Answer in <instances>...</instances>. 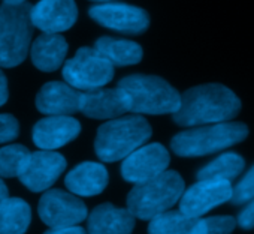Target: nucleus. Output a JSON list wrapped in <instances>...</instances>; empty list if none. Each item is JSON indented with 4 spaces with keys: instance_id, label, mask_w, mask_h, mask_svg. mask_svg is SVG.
<instances>
[{
    "instance_id": "nucleus-30",
    "label": "nucleus",
    "mask_w": 254,
    "mask_h": 234,
    "mask_svg": "<svg viewBox=\"0 0 254 234\" xmlns=\"http://www.w3.org/2000/svg\"><path fill=\"white\" fill-rule=\"evenodd\" d=\"M8 96H9V93H8V81H6L5 74L2 72V69H0V107L6 104Z\"/></svg>"
},
{
    "instance_id": "nucleus-33",
    "label": "nucleus",
    "mask_w": 254,
    "mask_h": 234,
    "mask_svg": "<svg viewBox=\"0 0 254 234\" xmlns=\"http://www.w3.org/2000/svg\"><path fill=\"white\" fill-rule=\"evenodd\" d=\"M91 2H96V3H111V2H117V0H91Z\"/></svg>"
},
{
    "instance_id": "nucleus-12",
    "label": "nucleus",
    "mask_w": 254,
    "mask_h": 234,
    "mask_svg": "<svg viewBox=\"0 0 254 234\" xmlns=\"http://www.w3.org/2000/svg\"><path fill=\"white\" fill-rule=\"evenodd\" d=\"M66 159L53 150H38L30 153V158L20 174L21 183L32 192H42L50 189L62 173L66 170Z\"/></svg>"
},
{
    "instance_id": "nucleus-28",
    "label": "nucleus",
    "mask_w": 254,
    "mask_h": 234,
    "mask_svg": "<svg viewBox=\"0 0 254 234\" xmlns=\"http://www.w3.org/2000/svg\"><path fill=\"white\" fill-rule=\"evenodd\" d=\"M238 224L244 230L254 228V198H251L247 207L238 215Z\"/></svg>"
},
{
    "instance_id": "nucleus-17",
    "label": "nucleus",
    "mask_w": 254,
    "mask_h": 234,
    "mask_svg": "<svg viewBox=\"0 0 254 234\" xmlns=\"http://www.w3.org/2000/svg\"><path fill=\"white\" fill-rule=\"evenodd\" d=\"M135 216L111 203L97 206L87 218L88 234H132Z\"/></svg>"
},
{
    "instance_id": "nucleus-29",
    "label": "nucleus",
    "mask_w": 254,
    "mask_h": 234,
    "mask_svg": "<svg viewBox=\"0 0 254 234\" xmlns=\"http://www.w3.org/2000/svg\"><path fill=\"white\" fill-rule=\"evenodd\" d=\"M44 234H87L82 227L72 225V227H60V228H50Z\"/></svg>"
},
{
    "instance_id": "nucleus-32",
    "label": "nucleus",
    "mask_w": 254,
    "mask_h": 234,
    "mask_svg": "<svg viewBox=\"0 0 254 234\" xmlns=\"http://www.w3.org/2000/svg\"><path fill=\"white\" fill-rule=\"evenodd\" d=\"M3 3H6V5H21V3H27V0H3Z\"/></svg>"
},
{
    "instance_id": "nucleus-23",
    "label": "nucleus",
    "mask_w": 254,
    "mask_h": 234,
    "mask_svg": "<svg viewBox=\"0 0 254 234\" xmlns=\"http://www.w3.org/2000/svg\"><path fill=\"white\" fill-rule=\"evenodd\" d=\"M244 167H245V162H244L242 156H239L238 153H223L221 156H218L217 159H214L212 162L205 165L197 173V179L199 180L212 179V180L230 182L241 174Z\"/></svg>"
},
{
    "instance_id": "nucleus-21",
    "label": "nucleus",
    "mask_w": 254,
    "mask_h": 234,
    "mask_svg": "<svg viewBox=\"0 0 254 234\" xmlns=\"http://www.w3.org/2000/svg\"><path fill=\"white\" fill-rule=\"evenodd\" d=\"M32 221V209L17 197H8L0 207V234H24Z\"/></svg>"
},
{
    "instance_id": "nucleus-22",
    "label": "nucleus",
    "mask_w": 254,
    "mask_h": 234,
    "mask_svg": "<svg viewBox=\"0 0 254 234\" xmlns=\"http://www.w3.org/2000/svg\"><path fill=\"white\" fill-rule=\"evenodd\" d=\"M197 219L181 210H166L150 219L148 234H190Z\"/></svg>"
},
{
    "instance_id": "nucleus-11",
    "label": "nucleus",
    "mask_w": 254,
    "mask_h": 234,
    "mask_svg": "<svg viewBox=\"0 0 254 234\" xmlns=\"http://www.w3.org/2000/svg\"><path fill=\"white\" fill-rule=\"evenodd\" d=\"M232 185L227 180H199L183 192L180 210L191 218H200L211 209L226 203L232 197Z\"/></svg>"
},
{
    "instance_id": "nucleus-13",
    "label": "nucleus",
    "mask_w": 254,
    "mask_h": 234,
    "mask_svg": "<svg viewBox=\"0 0 254 234\" xmlns=\"http://www.w3.org/2000/svg\"><path fill=\"white\" fill-rule=\"evenodd\" d=\"M79 111L91 119H115L130 111L129 96L123 89H96L81 93Z\"/></svg>"
},
{
    "instance_id": "nucleus-18",
    "label": "nucleus",
    "mask_w": 254,
    "mask_h": 234,
    "mask_svg": "<svg viewBox=\"0 0 254 234\" xmlns=\"http://www.w3.org/2000/svg\"><path fill=\"white\" fill-rule=\"evenodd\" d=\"M67 189L79 197H94L108 185V171L99 162H82L64 179Z\"/></svg>"
},
{
    "instance_id": "nucleus-27",
    "label": "nucleus",
    "mask_w": 254,
    "mask_h": 234,
    "mask_svg": "<svg viewBox=\"0 0 254 234\" xmlns=\"http://www.w3.org/2000/svg\"><path fill=\"white\" fill-rule=\"evenodd\" d=\"M20 134L18 120L11 114H0V144L15 140Z\"/></svg>"
},
{
    "instance_id": "nucleus-3",
    "label": "nucleus",
    "mask_w": 254,
    "mask_h": 234,
    "mask_svg": "<svg viewBox=\"0 0 254 234\" xmlns=\"http://www.w3.org/2000/svg\"><path fill=\"white\" fill-rule=\"evenodd\" d=\"M184 180L177 171H163L162 174L136 183L127 195V210L135 218L150 221L154 216L169 210L183 195Z\"/></svg>"
},
{
    "instance_id": "nucleus-19",
    "label": "nucleus",
    "mask_w": 254,
    "mask_h": 234,
    "mask_svg": "<svg viewBox=\"0 0 254 234\" xmlns=\"http://www.w3.org/2000/svg\"><path fill=\"white\" fill-rule=\"evenodd\" d=\"M32 60L33 65L44 71H57L67 54V42L60 33H42L32 44Z\"/></svg>"
},
{
    "instance_id": "nucleus-4",
    "label": "nucleus",
    "mask_w": 254,
    "mask_h": 234,
    "mask_svg": "<svg viewBox=\"0 0 254 234\" xmlns=\"http://www.w3.org/2000/svg\"><path fill=\"white\" fill-rule=\"evenodd\" d=\"M248 135V128L244 123L220 122L214 125L199 126L177 134L171 147L175 155L183 158H194L209 155L233 144L244 141Z\"/></svg>"
},
{
    "instance_id": "nucleus-5",
    "label": "nucleus",
    "mask_w": 254,
    "mask_h": 234,
    "mask_svg": "<svg viewBox=\"0 0 254 234\" xmlns=\"http://www.w3.org/2000/svg\"><path fill=\"white\" fill-rule=\"evenodd\" d=\"M130 102V111L138 114H174L181 95L163 78L154 75H129L118 83Z\"/></svg>"
},
{
    "instance_id": "nucleus-9",
    "label": "nucleus",
    "mask_w": 254,
    "mask_h": 234,
    "mask_svg": "<svg viewBox=\"0 0 254 234\" xmlns=\"http://www.w3.org/2000/svg\"><path fill=\"white\" fill-rule=\"evenodd\" d=\"M169 162V152L162 144L153 143L141 146L124 158L121 164V176L130 183H142L166 171Z\"/></svg>"
},
{
    "instance_id": "nucleus-2",
    "label": "nucleus",
    "mask_w": 254,
    "mask_h": 234,
    "mask_svg": "<svg viewBox=\"0 0 254 234\" xmlns=\"http://www.w3.org/2000/svg\"><path fill=\"white\" fill-rule=\"evenodd\" d=\"M150 137L151 126L142 116H120L97 129L94 152L103 162H115L145 144Z\"/></svg>"
},
{
    "instance_id": "nucleus-26",
    "label": "nucleus",
    "mask_w": 254,
    "mask_h": 234,
    "mask_svg": "<svg viewBox=\"0 0 254 234\" xmlns=\"http://www.w3.org/2000/svg\"><path fill=\"white\" fill-rule=\"evenodd\" d=\"M251 198H254V167H251L244 179L232 189V197L229 201L239 206L250 201Z\"/></svg>"
},
{
    "instance_id": "nucleus-24",
    "label": "nucleus",
    "mask_w": 254,
    "mask_h": 234,
    "mask_svg": "<svg viewBox=\"0 0 254 234\" xmlns=\"http://www.w3.org/2000/svg\"><path fill=\"white\" fill-rule=\"evenodd\" d=\"M30 150L21 144H9L0 149V177H20L27 161Z\"/></svg>"
},
{
    "instance_id": "nucleus-14",
    "label": "nucleus",
    "mask_w": 254,
    "mask_h": 234,
    "mask_svg": "<svg viewBox=\"0 0 254 234\" xmlns=\"http://www.w3.org/2000/svg\"><path fill=\"white\" fill-rule=\"evenodd\" d=\"M78 17L75 0H41L32 6L30 18L35 27L44 33H62L69 30Z\"/></svg>"
},
{
    "instance_id": "nucleus-7",
    "label": "nucleus",
    "mask_w": 254,
    "mask_h": 234,
    "mask_svg": "<svg viewBox=\"0 0 254 234\" xmlns=\"http://www.w3.org/2000/svg\"><path fill=\"white\" fill-rule=\"evenodd\" d=\"M114 77V65L94 48H79L63 66L64 81L78 90H96Z\"/></svg>"
},
{
    "instance_id": "nucleus-15",
    "label": "nucleus",
    "mask_w": 254,
    "mask_h": 234,
    "mask_svg": "<svg viewBox=\"0 0 254 234\" xmlns=\"http://www.w3.org/2000/svg\"><path fill=\"white\" fill-rule=\"evenodd\" d=\"M81 125L70 116H48L33 128V143L42 150H56L75 140Z\"/></svg>"
},
{
    "instance_id": "nucleus-8",
    "label": "nucleus",
    "mask_w": 254,
    "mask_h": 234,
    "mask_svg": "<svg viewBox=\"0 0 254 234\" xmlns=\"http://www.w3.org/2000/svg\"><path fill=\"white\" fill-rule=\"evenodd\" d=\"M39 218L50 228L72 227L87 219V206L75 195L62 189H47L39 200Z\"/></svg>"
},
{
    "instance_id": "nucleus-10",
    "label": "nucleus",
    "mask_w": 254,
    "mask_h": 234,
    "mask_svg": "<svg viewBox=\"0 0 254 234\" xmlns=\"http://www.w3.org/2000/svg\"><path fill=\"white\" fill-rule=\"evenodd\" d=\"M88 14L100 26L121 33L138 35L145 32L150 24V17L144 9L126 3H97Z\"/></svg>"
},
{
    "instance_id": "nucleus-16",
    "label": "nucleus",
    "mask_w": 254,
    "mask_h": 234,
    "mask_svg": "<svg viewBox=\"0 0 254 234\" xmlns=\"http://www.w3.org/2000/svg\"><path fill=\"white\" fill-rule=\"evenodd\" d=\"M81 92L67 83H47L36 96V107L48 116H69L79 111Z\"/></svg>"
},
{
    "instance_id": "nucleus-31",
    "label": "nucleus",
    "mask_w": 254,
    "mask_h": 234,
    "mask_svg": "<svg viewBox=\"0 0 254 234\" xmlns=\"http://www.w3.org/2000/svg\"><path fill=\"white\" fill-rule=\"evenodd\" d=\"M9 197V192H8V188L6 185L3 183V180L0 179V207H2V204L5 203V200Z\"/></svg>"
},
{
    "instance_id": "nucleus-1",
    "label": "nucleus",
    "mask_w": 254,
    "mask_h": 234,
    "mask_svg": "<svg viewBox=\"0 0 254 234\" xmlns=\"http://www.w3.org/2000/svg\"><path fill=\"white\" fill-rule=\"evenodd\" d=\"M241 110L239 98L223 84L196 86L181 95L174 120L180 126H199L232 120Z\"/></svg>"
},
{
    "instance_id": "nucleus-25",
    "label": "nucleus",
    "mask_w": 254,
    "mask_h": 234,
    "mask_svg": "<svg viewBox=\"0 0 254 234\" xmlns=\"http://www.w3.org/2000/svg\"><path fill=\"white\" fill-rule=\"evenodd\" d=\"M236 222L232 216H212L197 219L190 234H232Z\"/></svg>"
},
{
    "instance_id": "nucleus-6",
    "label": "nucleus",
    "mask_w": 254,
    "mask_h": 234,
    "mask_svg": "<svg viewBox=\"0 0 254 234\" xmlns=\"http://www.w3.org/2000/svg\"><path fill=\"white\" fill-rule=\"evenodd\" d=\"M32 5H6L0 8V66L14 68L24 62L33 33Z\"/></svg>"
},
{
    "instance_id": "nucleus-20",
    "label": "nucleus",
    "mask_w": 254,
    "mask_h": 234,
    "mask_svg": "<svg viewBox=\"0 0 254 234\" xmlns=\"http://www.w3.org/2000/svg\"><path fill=\"white\" fill-rule=\"evenodd\" d=\"M94 50L99 51L115 66L136 65L142 60V48L136 42L126 39H114L109 36H103L96 41Z\"/></svg>"
}]
</instances>
